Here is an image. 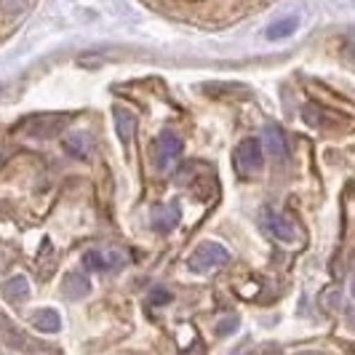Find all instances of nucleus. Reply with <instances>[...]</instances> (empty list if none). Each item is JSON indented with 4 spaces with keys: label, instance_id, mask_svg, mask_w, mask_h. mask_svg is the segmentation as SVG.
I'll return each instance as SVG.
<instances>
[{
    "label": "nucleus",
    "instance_id": "f257e3e1",
    "mask_svg": "<svg viewBox=\"0 0 355 355\" xmlns=\"http://www.w3.org/2000/svg\"><path fill=\"white\" fill-rule=\"evenodd\" d=\"M179 155H182V139L174 131H163L155 144H153V163L160 174H168L177 166Z\"/></svg>",
    "mask_w": 355,
    "mask_h": 355
},
{
    "label": "nucleus",
    "instance_id": "f03ea898",
    "mask_svg": "<svg viewBox=\"0 0 355 355\" xmlns=\"http://www.w3.org/2000/svg\"><path fill=\"white\" fill-rule=\"evenodd\" d=\"M262 166H265V155H262L259 139H246V142L238 144V150H235V168H238L243 177L259 174Z\"/></svg>",
    "mask_w": 355,
    "mask_h": 355
},
{
    "label": "nucleus",
    "instance_id": "7ed1b4c3",
    "mask_svg": "<svg viewBox=\"0 0 355 355\" xmlns=\"http://www.w3.org/2000/svg\"><path fill=\"white\" fill-rule=\"evenodd\" d=\"M227 259H230V254H227V249H222L219 243H203V246L190 257L187 267H190L193 272H206V270H214V267L227 265Z\"/></svg>",
    "mask_w": 355,
    "mask_h": 355
},
{
    "label": "nucleus",
    "instance_id": "20e7f679",
    "mask_svg": "<svg viewBox=\"0 0 355 355\" xmlns=\"http://www.w3.org/2000/svg\"><path fill=\"white\" fill-rule=\"evenodd\" d=\"M128 262V257L121 254V251H102V249H94L83 254V265L89 270H96V272H110L115 267H121Z\"/></svg>",
    "mask_w": 355,
    "mask_h": 355
},
{
    "label": "nucleus",
    "instance_id": "39448f33",
    "mask_svg": "<svg viewBox=\"0 0 355 355\" xmlns=\"http://www.w3.org/2000/svg\"><path fill=\"white\" fill-rule=\"evenodd\" d=\"M265 150L267 155H270V160L278 163V166H284L286 160H288V144H286L284 131L278 125L270 123L265 128Z\"/></svg>",
    "mask_w": 355,
    "mask_h": 355
},
{
    "label": "nucleus",
    "instance_id": "423d86ee",
    "mask_svg": "<svg viewBox=\"0 0 355 355\" xmlns=\"http://www.w3.org/2000/svg\"><path fill=\"white\" fill-rule=\"evenodd\" d=\"M64 123H67L64 118H27L17 131H24L30 137H53L64 128Z\"/></svg>",
    "mask_w": 355,
    "mask_h": 355
},
{
    "label": "nucleus",
    "instance_id": "0eeeda50",
    "mask_svg": "<svg viewBox=\"0 0 355 355\" xmlns=\"http://www.w3.org/2000/svg\"><path fill=\"white\" fill-rule=\"evenodd\" d=\"M262 219H265V227L272 232L278 241H284V243L294 241V227H291V222H288V219H281L270 206L262 209Z\"/></svg>",
    "mask_w": 355,
    "mask_h": 355
},
{
    "label": "nucleus",
    "instance_id": "6e6552de",
    "mask_svg": "<svg viewBox=\"0 0 355 355\" xmlns=\"http://www.w3.org/2000/svg\"><path fill=\"white\" fill-rule=\"evenodd\" d=\"M179 209L174 206V203H163V206H155L153 209V227L158 232H168L174 230L179 225Z\"/></svg>",
    "mask_w": 355,
    "mask_h": 355
},
{
    "label": "nucleus",
    "instance_id": "1a4fd4ad",
    "mask_svg": "<svg viewBox=\"0 0 355 355\" xmlns=\"http://www.w3.org/2000/svg\"><path fill=\"white\" fill-rule=\"evenodd\" d=\"M62 291L67 294V297H86L91 291V284H89V278L83 275V272H70L67 278H64V284H62Z\"/></svg>",
    "mask_w": 355,
    "mask_h": 355
},
{
    "label": "nucleus",
    "instance_id": "9d476101",
    "mask_svg": "<svg viewBox=\"0 0 355 355\" xmlns=\"http://www.w3.org/2000/svg\"><path fill=\"white\" fill-rule=\"evenodd\" d=\"M115 125H118L121 142L131 144V139H134V115L125 107H115Z\"/></svg>",
    "mask_w": 355,
    "mask_h": 355
},
{
    "label": "nucleus",
    "instance_id": "9b49d317",
    "mask_svg": "<svg viewBox=\"0 0 355 355\" xmlns=\"http://www.w3.org/2000/svg\"><path fill=\"white\" fill-rule=\"evenodd\" d=\"M3 294H6V300H11V302H24L27 300V294H30V286L27 281L17 275V278H11L8 284L3 286Z\"/></svg>",
    "mask_w": 355,
    "mask_h": 355
},
{
    "label": "nucleus",
    "instance_id": "f8f14e48",
    "mask_svg": "<svg viewBox=\"0 0 355 355\" xmlns=\"http://www.w3.org/2000/svg\"><path fill=\"white\" fill-rule=\"evenodd\" d=\"M33 323L40 331H56L59 329V315L53 310H37L35 315H33Z\"/></svg>",
    "mask_w": 355,
    "mask_h": 355
},
{
    "label": "nucleus",
    "instance_id": "ddd939ff",
    "mask_svg": "<svg viewBox=\"0 0 355 355\" xmlns=\"http://www.w3.org/2000/svg\"><path fill=\"white\" fill-rule=\"evenodd\" d=\"M27 6H30V0H0V17H19Z\"/></svg>",
    "mask_w": 355,
    "mask_h": 355
},
{
    "label": "nucleus",
    "instance_id": "4468645a",
    "mask_svg": "<svg viewBox=\"0 0 355 355\" xmlns=\"http://www.w3.org/2000/svg\"><path fill=\"white\" fill-rule=\"evenodd\" d=\"M294 30H297V19H284V21H278V24H272L267 30V37H286L291 35Z\"/></svg>",
    "mask_w": 355,
    "mask_h": 355
},
{
    "label": "nucleus",
    "instance_id": "2eb2a0df",
    "mask_svg": "<svg viewBox=\"0 0 355 355\" xmlns=\"http://www.w3.org/2000/svg\"><path fill=\"white\" fill-rule=\"evenodd\" d=\"M64 150L70 153L72 158H86V155H89V150H86V139H83V137H70V139L64 142Z\"/></svg>",
    "mask_w": 355,
    "mask_h": 355
},
{
    "label": "nucleus",
    "instance_id": "dca6fc26",
    "mask_svg": "<svg viewBox=\"0 0 355 355\" xmlns=\"http://www.w3.org/2000/svg\"><path fill=\"white\" fill-rule=\"evenodd\" d=\"M203 91H206V94H214V96H219V94H238V96H246V94H249L243 86H235V83H230V86H203Z\"/></svg>",
    "mask_w": 355,
    "mask_h": 355
},
{
    "label": "nucleus",
    "instance_id": "f3484780",
    "mask_svg": "<svg viewBox=\"0 0 355 355\" xmlns=\"http://www.w3.org/2000/svg\"><path fill=\"white\" fill-rule=\"evenodd\" d=\"M150 302H153V304L171 302V294H168L166 288H155V291H153V297H150Z\"/></svg>",
    "mask_w": 355,
    "mask_h": 355
},
{
    "label": "nucleus",
    "instance_id": "a211bd4d",
    "mask_svg": "<svg viewBox=\"0 0 355 355\" xmlns=\"http://www.w3.org/2000/svg\"><path fill=\"white\" fill-rule=\"evenodd\" d=\"M235 326H238V320H235V318H232L230 323H222V326H219V334H225V331H232Z\"/></svg>",
    "mask_w": 355,
    "mask_h": 355
},
{
    "label": "nucleus",
    "instance_id": "6ab92c4d",
    "mask_svg": "<svg viewBox=\"0 0 355 355\" xmlns=\"http://www.w3.org/2000/svg\"><path fill=\"white\" fill-rule=\"evenodd\" d=\"M3 91H6V89H3V86H0V96H3Z\"/></svg>",
    "mask_w": 355,
    "mask_h": 355
}]
</instances>
